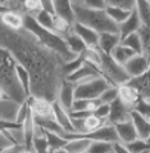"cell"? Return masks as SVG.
<instances>
[{"label":"cell","mask_w":150,"mask_h":153,"mask_svg":"<svg viewBox=\"0 0 150 153\" xmlns=\"http://www.w3.org/2000/svg\"><path fill=\"white\" fill-rule=\"evenodd\" d=\"M0 46L8 49L17 63L31 76V95L57 100L59 88L66 79L61 56L42 45L26 27L12 30L0 21Z\"/></svg>","instance_id":"6da1fadb"},{"label":"cell","mask_w":150,"mask_h":153,"mask_svg":"<svg viewBox=\"0 0 150 153\" xmlns=\"http://www.w3.org/2000/svg\"><path fill=\"white\" fill-rule=\"evenodd\" d=\"M24 27L28 31H31L42 45H45L46 48H49L50 50L57 53L58 56H61L64 62L72 61L78 56L69 49L63 35L53 31V30L42 27L35 19V17L28 13H24Z\"/></svg>","instance_id":"7a4b0ae2"},{"label":"cell","mask_w":150,"mask_h":153,"mask_svg":"<svg viewBox=\"0 0 150 153\" xmlns=\"http://www.w3.org/2000/svg\"><path fill=\"white\" fill-rule=\"evenodd\" d=\"M0 88L8 97L19 103H23L28 98L17 76V61L3 46H0Z\"/></svg>","instance_id":"3957f363"},{"label":"cell","mask_w":150,"mask_h":153,"mask_svg":"<svg viewBox=\"0 0 150 153\" xmlns=\"http://www.w3.org/2000/svg\"><path fill=\"white\" fill-rule=\"evenodd\" d=\"M76 22H80L90 28L95 30L96 32H119L118 25L114 23L105 9H92L85 7L78 0H72Z\"/></svg>","instance_id":"277c9868"},{"label":"cell","mask_w":150,"mask_h":153,"mask_svg":"<svg viewBox=\"0 0 150 153\" xmlns=\"http://www.w3.org/2000/svg\"><path fill=\"white\" fill-rule=\"evenodd\" d=\"M100 56H101V62L99 66L100 75L110 85L118 86V85L127 82L128 80L131 79L130 76H128L127 71L125 70V66L118 63L110 54L104 53L100 50Z\"/></svg>","instance_id":"5b68a950"},{"label":"cell","mask_w":150,"mask_h":153,"mask_svg":"<svg viewBox=\"0 0 150 153\" xmlns=\"http://www.w3.org/2000/svg\"><path fill=\"white\" fill-rule=\"evenodd\" d=\"M109 86L110 84L101 75L92 76V77H89L86 80H83V81H80L76 84L75 98H80V99H96Z\"/></svg>","instance_id":"8992f818"},{"label":"cell","mask_w":150,"mask_h":153,"mask_svg":"<svg viewBox=\"0 0 150 153\" xmlns=\"http://www.w3.org/2000/svg\"><path fill=\"white\" fill-rule=\"evenodd\" d=\"M110 105V111H109V116L106 118L108 124H118V122H123V121H128L131 120V108L126 105L119 98L109 103Z\"/></svg>","instance_id":"52a82bcc"},{"label":"cell","mask_w":150,"mask_h":153,"mask_svg":"<svg viewBox=\"0 0 150 153\" xmlns=\"http://www.w3.org/2000/svg\"><path fill=\"white\" fill-rule=\"evenodd\" d=\"M28 103L32 113L41 117H54L53 102L41 97H28Z\"/></svg>","instance_id":"ba28073f"},{"label":"cell","mask_w":150,"mask_h":153,"mask_svg":"<svg viewBox=\"0 0 150 153\" xmlns=\"http://www.w3.org/2000/svg\"><path fill=\"white\" fill-rule=\"evenodd\" d=\"M123 66H125V70L127 71L130 77H137V76L143 75L148 68H150L148 59L145 58L143 53L132 56Z\"/></svg>","instance_id":"9c48e42d"},{"label":"cell","mask_w":150,"mask_h":153,"mask_svg":"<svg viewBox=\"0 0 150 153\" xmlns=\"http://www.w3.org/2000/svg\"><path fill=\"white\" fill-rule=\"evenodd\" d=\"M19 102L14 100L10 97H4L3 99H0V120H5V121H12L17 122V114H18L19 107H21Z\"/></svg>","instance_id":"30bf717a"},{"label":"cell","mask_w":150,"mask_h":153,"mask_svg":"<svg viewBox=\"0 0 150 153\" xmlns=\"http://www.w3.org/2000/svg\"><path fill=\"white\" fill-rule=\"evenodd\" d=\"M99 75H100L99 67L86 61L82 66L80 67V68H77L75 72L67 75L66 79L68 80V81H72V82L77 84L80 81H83V80L89 79V77H92V76H99Z\"/></svg>","instance_id":"8fae6325"},{"label":"cell","mask_w":150,"mask_h":153,"mask_svg":"<svg viewBox=\"0 0 150 153\" xmlns=\"http://www.w3.org/2000/svg\"><path fill=\"white\" fill-rule=\"evenodd\" d=\"M75 88H76V84L72 81H68L67 79L63 80L61 88H59L57 100L67 111L71 109L72 103H73V100H75Z\"/></svg>","instance_id":"7c38bea8"},{"label":"cell","mask_w":150,"mask_h":153,"mask_svg":"<svg viewBox=\"0 0 150 153\" xmlns=\"http://www.w3.org/2000/svg\"><path fill=\"white\" fill-rule=\"evenodd\" d=\"M72 28L83 40L87 48H98V44H99V32H96L95 30L85 26V25L80 22H75Z\"/></svg>","instance_id":"4fadbf2b"},{"label":"cell","mask_w":150,"mask_h":153,"mask_svg":"<svg viewBox=\"0 0 150 153\" xmlns=\"http://www.w3.org/2000/svg\"><path fill=\"white\" fill-rule=\"evenodd\" d=\"M114 127H115V133H117L119 142L127 144L137 139V133H136V129L131 120L114 124Z\"/></svg>","instance_id":"5bb4252c"},{"label":"cell","mask_w":150,"mask_h":153,"mask_svg":"<svg viewBox=\"0 0 150 153\" xmlns=\"http://www.w3.org/2000/svg\"><path fill=\"white\" fill-rule=\"evenodd\" d=\"M0 21L12 30H21L24 27V13L21 10L8 9L3 14H0Z\"/></svg>","instance_id":"9a60e30c"},{"label":"cell","mask_w":150,"mask_h":153,"mask_svg":"<svg viewBox=\"0 0 150 153\" xmlns=\"http://www.w3.org/2000/svg\"><path fill=\"white\" fill-rule=\"evenodd\" d=\"M127 82L136 88L140 97L150 102V68H148L143 75L137 76V77H131Z\"/></svg>","instance_id":"2e32d148"},{"label":"cell","mask_w":150,"mask_h":153,"mask_svg":"<svg viewBox=\"0 0 150 153\" xmlns=\"http://www.w3.org/2000/svg\"><path fill=\"white\" fill-rule=\"evenodd\" d=\"M53 111H54L55 120H57V122L61 125V127L64 130V133L73 134L75 130H73V126H72L69 112H68L66 108H63L62 105L59 104L58 100H54L53 102Z\"/></svg>","instance_id":"e0dca14e"},{"label":"cell","mask_w":150,"mask_h":153,"mask_svg":"<svg viewBox=\"0 0 150 153\" xmlns=\"http://www.w3.org/2000/svg\"><path fill=\"white\" fill-rule=\"evenodd\" d=\"M54 10H55V16L62 17L68 23H71L72 26L75 25L76 17H75L73 5H72V0H54Z\"/></svg>","instance_id":"ac0fdd59"},{"label":"cell","mask_w":150,"mask_h":153,"mask_svg":"<svg viewBox=\"0 0 150 153\" xmlns=\"http://www.w3.org/2000/svg\"><path fill=\"white\" fill-rule=\"evenodd\" d=\"M141 21H140V17L137 14V12L135 9L132 10V13L130 14V17L122 22L121 25H118V30H119V36H121V40L123 37H126L127 35H130L132 32H137L140 27H141Z\"/></svg>","instance_id":"d6986e66"},{"label":"cell","mask_w":150,"mask_h":153,"mask_svg":"<svg viewBox=\"0 0 150 153\" xmlns=\"http://www.w3.org/2000/svg\"><path fill=\"white\" fill-rule=\"evenodd\" d=\"M131 121L136 129L137 138L145 140L150 135V120L131 109Z\"/></svg>","instance_id":"ffe728a7"},{"label":"cell","mask_w":150,"mask_h":153,"mask_svg":"<svg viewBox=\"0 0 150 153\" xmlns=\"http://www.w3.org/2000/svg\"><path fill=\"white\" fill-rule=\"evenodd\" d=\"M121 42V36L119 32H101L99 33V48L101 52L110 54V52Z\"/></svg>","instance_id":"44dd1931"},{"label":"cell","mask_w":150,"mask_h":153,"mask_svg":"<svg viewBox=\"0 0 150 153\" xmlns=\"http://www.w3.org/2000/svg\"><path fill=\"white\" fill-rule=\"evenodd\" d=\"M117 88H118V98L132 109V105H134L135 102L140 98V94H139V91L136 90V88H134L128 82L118 85Z\"/></svg>","instance_id":"7402d4cb"},{"label":"cell","mask_w":150,"mask_h":153,"mask_svg":"<svg viewBox=\"0 0 150 153\" xmlns=\"http://www.w3.org/2000/svg\"><path fill=\"white\" fill-rule=\"evenodd\" d=\"M91 143V140L86 138L80 137H72L67 139V143L64 146V152L68 153H87V148Z\"/></svg>","instance_id":"603a6c76"},{"label":"cell","mask_w":150,"mask_h":153,"mask_svg":"<svg viewBox=\"0 0 150 153\" xmlns=\"http://www.w3.org/2000/svg\"><path fill=\"white\" fill-rule=\"evenodd\" d=\"M32 149L33 152H37V153L49 152V144H48V139L45 137V131L38 125H35V133H33V139H32Z\"/></svg>","instance_id":"cb8c5ba5"},{"label":"cell","mask_w":150,"mask_h":153,"mask_svg":"<svg viewBox=\"0 0 150 153\" xmlns=\"http://www.w3.org/2000/svg\"><path fill=\"white\" fill-rule=\"evenodd\" d=\"M45 137L48 139L49 152H64V146L67 143V139L63 138L61 134L54 133V131L45 130Z\"/></svg>","instance_id":"d4e9b609"},{"label":"cell","mask_w":150,"mask_h":153,"mask_svg":"<svg viewBox=\"0 0 150 153\" xmlns=\"http://www.w3.org/2000/svg\"><path fill=\"white\" fill-rule=\"evenodd\" d=\"M63 36H64V39H66L68 46H69V49L75 54H81V53H83L85 50H86V48H87L86 44H85L83 40L73 31V28H72L69 32H67L66 35H63Z\"/></svg>","instance_id":"484cf974"},{"label":"cell","mask_w":150,"mask_h":153,"mask_svg":"<svg viewBox=\"0 0 150 153\" xmlns=\"http://www.w3.org/2000/svg\"><path fill=\"white\" fill-rule=\"evenodd\" d=\"M135 54H137V53H135L132 49L127 48L126 45L121 44V42L110 52V56H112L118 63H121V65H125L128 59H130L132 56H135Z\"/></svg>","instance_id":"4316f807"},{"label":"cell","mask_w":150,"mask_h":153,"mask_svg":"<svg viewBox=\"0 0 150 153\" xmlns=\"http://www.w3.org/2000/svg\"><path fill=\"white\" fill-rule=\"evenodd\" d=\"M105 12H106V14L109 16V18L117 25H121L122 22H125L128 17H130V14L132 13L131 10H126V9H122V8L110 7V5L105 7Z\"/></svg>","instance_id":"83f0119b"},{"label":"cell","mask_w":150,"mask_h":153,"mask_svg":"<svg viewBox=\"0 0 150 153\" xmlns=\"http://www.w3.org/2000/svg\"><path fill=\"white\" fill-rule=\"evenodd\" d=\"M135 10L137 12L141 23L146 27H150V1L149 0H136Z\"/></svg>","instance_id":"f1b7e54d"},{"label":"cell","mask_w":150,"mask_h":153,"mask_svg":"<svg viewBox=\"0 0 150 153\" xmlns=\"http://www.w3.org/2000/svg\"><path fill=\"white\" fill-rule=\"evenodd\" d=\"M121 44L126 45L127 48L132 49L135 53H143V45H141V37L139 35V31L137 32H132L130 35H127L126 37H123L121 40Z\"/></svg>","instance_id":"f546056e"},{"label":"cell","mask_w":150,"mask_h":153,"mask_svg":"<svg viewBox=\"0 0 150 153\" xmlns=\"http://www.w3.org/2000/svg\"><path fill=\"white\" fill-rule=\"evenodd\" d=\"M17 76H18L19 84L22 85L26 94L31 97V76H30L28 71L22 65H19V63H17Z\"/></svg>","instance_id":"4dcf8cb0"},{"label":"cell","mask_w":150,"mask_h":153,"mask_svg":"<svg viewBox=\"0 0 150 153\" xmlns=\"http://www.w3.org/2000/svg\"><path fill=\"white\" fill-rule=\"evenodd\" d=\"M139 35L141 37V45H143V54L148 59L150 65V27L141 25L139 30Z\"/></svg>","instance_id":"1f68e13d"},{"label":"cell","mask_w":150,"mask_h":153,"mask_svg":"<svg viewBox=\"0 0 150 153\" xmlns=\"http://www.w3.org/2000/svg\"><path fill=\"white\" fill-rule=\"evenodd\" d=\"M113 143L103 142V140H91L87 148V153H112Z\"/></svg>","instance_id":"d6a6232c"},{"label":"cell","mask_w":150,"mask_h":153,"mask_svg":"<svg viewBox=\"0 0 150 153\" xmlns=\"http://www.w3.org/2000/svg\"><path fill=\"white\" fill-rule=\"evenodd\" d=\"M33 17H35V19L41 25L42 27L53 30L54 31V14H51V13H49V12L41 9L37 14H35Z\"/></svg>","instance_id":"836d02e7"},{"label":"cell","mask_w":150,"mask_h":153,"mask_svg":"<svg viewBox=\"0 0 150 153\" xmlns=\"http://www.w3.org/2000/svg\"><path fill=\"white\" fill-rule=\"evenodd\" d=\"M132 111L140 113L141 116L150 118V102L146 100L145 98L140 97L135 102V104L132 105Z\"/></svg>","instance_id":"e575fe53"},{"label":"cell","mask_w":150,"mask_h":153,"mask_svg":"<svg viewBox=\"0 0 150 153\" xmlns=\"http://www.w3.org/2000/svg\"><path fill=\"white\" fill-rule=\"evenodd\" d=\"M85 62H86V59H85V54L83 53L78 54V56H77L75 59H72V61L66 62L64 63V74H66V76L72 74V72H75L77 68H80Z\"/></svg>","instance_id":"d590c367"},{"label":"cell","mask_w":150,"mask_h":153,"mask_svg":"<svg viewBox=\"0 0 150 153\" xmlns=\"http://www.w3.org/2000/svg\"><path fill=\"white\" fill-rule=\"evenodd\" d=\"M105 122H106L105 120L98 117L95 113H90L89 116L85 118V127H86V133H87V131H92V130L99 129V127L101 125H104Z\"/></svg>","instance_id":"8d00e7d4"},{"label":"cell","mask_w":150,"mask_h":153,"mask_svg":"<svg viewBox=\"0 0 150 153\" xmlns=\"http://www.w3.org/2000/svg\"><path fill=\"white\" fill-rule=\"evenodd\" d=\"M127 148H128V152L130 153H141V152H150V146L143 139H136L131 143H127L126 144Z\"/></svg>","instance_id":"74e56055"},{"label":"cell","mask_w":150,"mask_h":153,"mask_svg":"<svg viewBox=\"0 0 150 153\" xmlns=\"http://www.w3.org/2000/svg\"><path fill=\"white\" fill-rule=\"evenodd\" d=\"M72 27H73V26H72L71 23H68L64 18L54 14V31L55 32L61 33V35H66L67 32L71 31Z\"/></svg>","instance_id":"f35d334b"},{"label":"cell","mask_w":150,"mask_h":153,"mask_svg":"<svg viewBox=\"0 0 150 153\" xmlns=\"http://www.w3.org/2000/svg\"><path fill=\"white\" fill-rule=\"evenodd\" d=\"M115 98H118V88L114 86V85H110L109 88H106L105 90L101 93L99 99L103 103H112Z\"/></svg>","instance_id":"ab89813d"},{"label":"cell","mask_w":150,"mask_h":153,"mask_svg":"<svg viewBox=\"0 0 150 153\" xmlns=\"http://www.w3.org/2000/svg\"><path fill=\"white\" fill-rule=\"evenodd\" d=\"M106 5L122 8V9L132 12L136 7V0H106Z\"/></svg>","instance_id":"60d3db41"},{"label":"cell","mask_w":150,"mask_h":153,"mask_svg":"<svg viewBox=\"0 0 150 153\" xmlns=\"http://www.w3.org/2000/svg\"><path fill=\"white\" fill-rule=\"evenodd\" d=\"M40 10H41V5L38 0H23V13L35 16Z\"/></svg>","instance_id":"b9f144b4"},{"label":"cell","mask_w":150,"mask_h":153,"mask_svg":"<svg viewBox=\"0 0 150 153\" xmlns=\"http://www.w3.org/2000/svg\"><path fill=\"white\" fill-rule=\"evenodd\" d=\"M0 4L8 9L23 12V0H0Z\"/></svg>","instance_id":"7bdbcfd3"},{"label":"cell","mask_w":150,"mask_h":153,"mask_svg":"<svg viewBox=\"0 0 150 153\" xmlns=\"http://www.w3.org/2000/svg\"><path fill=\"white\" fill-rule=\"evenodd\" d=\"M87 8L92 9H105L106 7V0H78Z\"/></svg>","instance_id":"ee69618b"},{"label":"cell","mask_w":150,"mask_h":153,"mask_svg":"<svg viewBox=\"0 0 150 153\" xmlns=\"http://www.w3.org/2000/svg\"><path fill=\"white\" fill-rule=\"evenodd\" d=\"M13 146H16V144H13V142L9 139L5 131H0V152H7Z\"/></svg>","instance_id":"f6af8a7d"},{"label":"cell","mask_w":150,"mask_h":153,"mask_svg":"<svg viewBox=\"0 0 150 153\" xmlns=\"http://www.w3.org/2000/svg\"><path fill=\"white\" fill-rule=\"evenodd\" d=\"M109 111H110L109 103H101L99 107L95 109V112H92V113H95L98 117H100V118H103V120L106 121V118H108V116H109Z\"/></svg>","instance_id":"bcb514c9"},{"label":"cell","mask_w":150,"mask_h":153,"mask_svg":"<svg viewBox=\"0 0 150 153\" xmlns=\"http://www.w3.org/2000/svg\"><path fill=\"white\" fill-rule=\"evenodd\" d=\"M41 5V9H44L46 12H49L51 14H55L54 10V0H38Z\"/></svg>","instance_id":"7dc6e473"},{"label":"cell","mask_w":150,"mask_h":153,"mask_svg":"<svg viewBox=\"0 0 150 153\" xmlns=\"http://www.w3.org/2000/svg\"><path fill=\"white\" fill-rule=\"evenodd\" d=\"M113 152L114 153H130L126 144L122 143V142H119V140H117V142H113Z\"/></svg>","instance_id":"c3c4849f"},{"label":"cell","mask_w":150,"mask_h":153,"mask_svg":"<svg viewBox=\"0 0 150 153\" xmlns=\"http://www.w3.org/2000/svg\"><path fill=\"white\" fill-rule=\"evenodd\" d=\"M4 97H7V94H5V93H4V90H3V89L0 88V99H3Z\"/></svg>","instance_id":"681fc988"},{"label":"cell","mask_w":150,"mask_h":153,"mask_svg":"<svg viewBox=\"0 0 150 153\" xmlns=\"http://www.w3.org/2000/svg\"><path fill=\"white\" fill-rule=\"evenodd\" d=\"M145 142H146V143L149 144V146H150V135H149V137H148L146 139H145Z\"/></svg>","instance_id":"f907efd6"},{"label":"cell","mask_w":150,"mask_h":153,"mask_svg":"<svg viewBox=\"0 0 150 153\" xmlns=\"http://www.w3.org/2000/svg\"><path fill=\"white\" fill-rule=\"evenodd\" d=\"M149 1H150V0H149Z\"/></svg>","instance_id":"816d5d0a"},{"label":"cell","mask_w":150,"mask_h":153,"mask_svg":"<svg viewBox=\"0 0 150 153\" xmlns=\"http://www.w3.org/2000/svg\"><path fill=\"white\" fill-rule=\"evenodd\" d=\"M149 120H150V118H149Z\"/></svg>","instance_id":"f5cc1de1"}]
</instances>
